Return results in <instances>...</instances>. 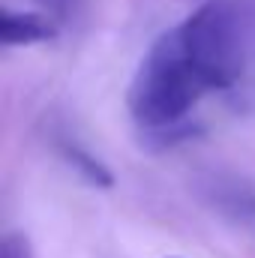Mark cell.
Instances as JSON below:
<instances>
[{"mask_svg":"<svg viewBox=\"0 0 255 258\" xmlns=\"http://www.w3.org/2000/svg\"><path fill=\"white\" fill-rule=\"evenodd\" d=\"M0 258H33L27 234H21V231L3 234V240H0Z\"/></svg>","mask_w":255,"mask_h":258,"instance_id":"obj_6","label":"cell"},{"mask_svg":"<svg viewBox=\"0 0 255 258\" xmlns=\"http://www.w3.org/2000/svg\"><path fill=\"white\" fill-rule=\"evenodd\" d=\"M57 36V18H51L48 12H15V9H3V21H0V42L6 48L12 45H36V42H48Z\"/></svg>","mask_w":255,"mask_h":258,"instance_id":"obj_4","label":"cell"},{"mask_svg":"<svg viewBox=\"0 0 255 258\" xmlns=\"http://www.w3.org/2000/svg\"><path fill=\"white\" fill-rule=\"evenodd\" d=\"M42 12H48L51 18H57V21H66V18H72L75 15V9L81 6V0H33Z\"/></svg>","mask_w":255,"mask_h":258,"instance_id":"obj_7","label":"cell"},{"mask_svg":"<svg viewBox=\"0 0 255 258\" xmlns=\"http://www.w3.org/2000/svg\"><path fill=\"white\" fill-rule=\"evenodd\" d=\"M177 36L213 90H225L240 81L252 42V24L243 3L237 0L201 3L192 15L177 24Z\"/></svg>","mask_w":255,"mask_h":258,"instance_id":"obj_2","label":"cell"},{"mask_svg":"<svg viewBox=\"0 0 255 258\" xmlns=\"http://www.w3.org/2000/svg\"><path fill=\"white\" fill-rule=\"evenodd\" d=\"M198 192L207 207H213L231 225L255 234V186L231 174H210L201 180Z\"/></svg>","mask_w":255,"mask_h":258,"instance_id":"obj_3","label":"cell"},{"mask_svg":"<svg viewBox=\"0 0 255 258\" xmlns=\"http://www.w3.org/2000/svg\"><path fill=\"white\" fill-rule=\"evenodd\" d=\"M171 258H174V255H171Z\"/></svg>","mask_w":255,"mask_h":258,"instance_id":"obj_8","label":"cell"},{"mask_svg":"<svg viewBox=\"0 0 255 258\" xmlns=\"http://www.w3.org/2000/svg\"><path fill=\"white\" fill-rule=\"evenodd\" d=\"M54 147H57V153H60V159H63L66 165L84 180V183H90V186H99V189H108V186H114V174L87 150V147H81L75 138H57L54 141Z\"/></svg>","mask_w":255,"mask_h":258,"instance_id":"obj_5","label":"cell"},{"mask_svg":"<svg viewBox=\"0 0 255 258\" xmlns=\"http://www.w3.org/2000/svg\"><path fill=\"white\" fill-rule=\"evenodd\" d=\"M207 93H213V87L186 54L177 27H171L147 48L132 75L126 96L129 117L144 135L171 141L189 129L192 108Z\"/></svg>","mask_w":255,"mask_h":258,"instance_id":"obj_1","label":"cell"}]
</instances>
